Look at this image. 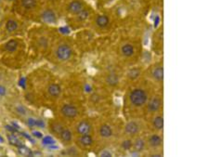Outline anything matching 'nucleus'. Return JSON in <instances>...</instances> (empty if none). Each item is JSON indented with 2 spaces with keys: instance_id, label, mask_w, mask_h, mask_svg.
Listing matches in <instances>:
<instances>
[{
  "instance_id": "nucleus-1",
  "label": "nucleus",
  "mask_w": 209,
  "mask_h": 157,
  "mask_svg": "<svg viewBox=\"0 0 209 157\" xmlns=\"http://www.w3.org/2000/svg\"><path fill=\"white\" fill-rule=\"evenodd\" d=\"M129 99L134 106L140 107L147 102L148 96H147V93L145 92V90H143L141 88H136L131 91V93L129 95Z\"/></svg>"
},
{
  "instance_id": "nucleus-2",
  "label": "nucleus",
  "mask_w": 209,
  "mask_h": 157,
  "mask_svg": "<svg viewBox=\"0 0 209 157\" xmlns=\"http://www.w3.org/2000/svg\"><path fill=\"white\" fill-rule=\"evenodd\" d=\"M73 55V49L67 44H61L57 48L56 56L60 61H68Z\"/></svg>"
},
{
  "instance_id": "nucleus-3",
  "label": "nucleus",
  "mask_w": 209,
  "mask_h": 157,
  "mask_svg": "<svg viewBox=\"0 0 209 157\" xmlns=\"http://www.w3.org/2000/svg\"><path fill=\"white\" fill-rule=\"evenodd\" d=\"M61 112L62 113V115L66 118H75L77 116L78 114V110L75 106L72 105V104H64L61 109Z\"/></svg>"
},
{
  "instance_id": "nucleus-4",
  "label": "nucleus",
  "mask_w": 209,
  "mask_h": 157,
  "mask_svg": "<svg viewBox=\"0 0 209 157\" xmlns=\"http://www.w3.org/2000/svg\"><path fill=\"white\" fill-rule=\"evenodd\" d=\"M41 19L45 23L48 24H52L57 21V16L51 9H46L45 11H43V13L41 14Z\"/></svg>"
},
{
  "instance_id": "nucleus-5",
  "label": "nucleus",
  "mask_w": 209,
  "mask_h": 157,
  "mask_svg": "<svg viewBox=\"0 0 209 157\" xmlns=\"http://www.w3.org/2000/svg\"><path fill=\"white\" fill-rule=\"evenodd\" d=\"M84 9V5L79 0H74L68 5V10L73 14H78Z\"/></svg>"
},
{
  "instance_id": "nucleus-6",
  "label": "nucleus",
  "mask_w": 209,
  "mask_h": 157,
  "mask_svg": "<svg viewBox=\"0 0 209 157\" xmlns=\"http://www.w3.org/2000/svg\"><path fill=\"white\" fill-rule=\"evenodd\" d=\"M76 131L80 135H85V134H89L91 131V126L89 122L87 121H81L77 127H76Z\"/></svg>"
},
{
  "instance_id": "nucleus-7",
  "label": "nucleus",
  "mask_w": 209,
  "mask_h": 157,
  "mask_svg": "<svg viewBox=\"0 0 209 157\" xmlns=\"http://www.w3.org/2000/svg\"><path fill=\"white\" fill-rule=\"evenodd\" d=\"M48 92L49 96L53 98H59L61 94V87L58 84H50L48 87Z\"/></svg>"
},
{
  "instance_id": "nucleus-8",
  "label": "nucleus",
  "mask_w": 209,
  "mask_h": 157,
  "mask_svg": "<svg viewBox=\"0 0 209 157\" xmlns=\"http://www.w3.org/2000/svg\"><path fill=\"white\" fill-rule=\"evenodd\" d=\"M125 131L128 135H135L139 132V125L136 122H128L125 127Z\"/></svg>"
},
{
  "instance_id": "nucleus-9",
  "label": "nucleus",
  "mask_w": 209,
  "mask_h": 157,
  "mask_svg": "<svg viewBox=\"0 0 209 157\" xmlns=\"http://www.w3.org/2000/svg\"><path fill=\"white\" fill-rule=\"evenodd\" d=\"M161 104H162V103H161V99H160L159 98L155 97V98H153V99L149 102L148 109H149L150 112H152V113H155V112H157V111L160 109Z\"/></svg>"
},
{
  "instance_id": "nucleus-10",
  "label": "nucleus",
  "mask_w": 209,
  "mask_h": 157,
  "mask_svg": "<svg viewBox=\"0 0 209 157\" xmlns=\"http://www.w3.org/2000/svg\"><path fill=\"white\" fill-rule=\"evenodd\" d=\"M78 141H79L80 144L84 147H89L93 144V139L89 134L81 135V137L79 138Z\"/></svg>"
},
{
  "instance_id": "nucleus-11",
  "label": "nucleus",
  "mask_w": 209,
  "mask_h": 157,
  "mask_svg": "<svg viewBox=\"0 0 209 157\" xmlns=\"http://www.w3.org/2000/svg\"><path fill=\"white\" fill-rule=\"evenodd\" d=\"M100 134L102 138L108 139L112 135V129L109 125H102L100 128Z\"/></svg>"
},
{
  "instance_id": "nucleus-12",
  "label": "nucleus",
  "mask_w": 209,
  "mask_h": 157,
  "mask_svg": "<svg viewBox=\"0 0 209 157\" xmlns=\"http://www.w3.org/2000/svg\"><path fill=\"white\" fill-rule=\"evenodd\" d=\"M162 142H163L162 138H161L159 135H156V134L152 135V136L150 137V139H149V143H150V145H151L152 147H154V148L159 147V146L162 144Z\"/></svg>"
},
{
  "instance_id": "nucleus-13",
  "label": "nucleus",
  "mask_w": 209,
  "mask_h": 157,
  "mask_svg": "<svg viewBox=\"0 0 209 157\" xmlns=\"http://www.w3.org/2000/svg\"><path fill=\"white\" fill-rule=\"evenodd\" d=\"M109 22H110V20H109L108 16H106V15H99L96 19V23L101 28L106 27L109 24Z\"/></svg>"
},
{
  "instance_id": "nucleus-14",
  "label": "nucleus",
  "mask_w": 209,
  "mask_h": 157,
  "mask_svg": "<svg viewBox=\"0 0 209 157\" xmlns=\"http://www.w3.org/2000/svg\"><path fill=\"white\" fill-rule=\"evenodd\" d=\"M121 51H122V53H123L124 56H125V57H131L134 54V48L130 44H125V45H124L122 47Z\"/></svg>"
},
{
  "instance_id": "nucleus-15",
  "label": "nucleus",
  "mask_w": 209,
  "mask_h": 157,
  "mask_svg": "<svg viewBox=\"0 0 209 157\" xmlns=\"http://www.w3.org/2000/svg\"><path fill=\"white\" fill-rule=\"evenodd\" d=\"M17 48H18V42L13 39L7 41V43L5 45V49L7 52H14L17 50Z\"/></svg>"
},
{
  "instance_id": "nucleus-16",
  "label": "nucleus",
  "mask_w": 209,
  "mask_h": 157,
  "mask_svg": "<svg viewBox=\"0 0 209 157\" xmlns=\"http://www.w3.org/2000/svg\"><path fill=\"white\" fill-rule=\"evenodd\" d=\"M7 140H8V142L13 145V146H16V147H20L22 145V141L15 135V134H10L7 136Z\"/></svg>"
},
{
  "instance_id": "nucleus-17",
  "label": "nucleus",
  "mask_w": 209,
  "mask_h": 157,
  "mask_svg": "<svg viewBox=\"0 0 209 157\" xmlns=\"http://www.w3.org/2000/svg\"><path fill=\"white\" fill-rule=\"evenodd\" d=\"M152 76L157 81H162L164 79V69H163V67L159 66V67L154 68V70L152 71Z\"/></svg>"
},
{
  "instance_id": "nucleus-18",
  "label": "nucleus",
  "mask_w": 209,
  "mask_h": 157,
  "mask_svg": "<svg viewBox=\"0 0 209 157\" xmlns=\"http://www.w3.org/2000/svg\"><path fill=\"white\" fill-rule=\"evenodd\" d=\"M60 136H61V139L64 141V142H70V141H72V140H73V134H72V132L69 130V129H63L62 131H61V133L60 134Z\"/></svg>"
},
{
  "instance_id": "nucleus-19",
  "label": "nucleus",
  "mask_w": 209,
  "mask_h": 157,
  "mask_svg": "<svg viewBox=\"0 0 209 157\" xmlns=\"http://www.w3.org/2000/svg\"><path fill=\"white\" fill-rule=\"evenodd\" d=\"M6 29L8 33H13L18 29V22L14 20H8L6 23Z\"/></svg>"
},
{
  "instance_id": "nucleus-20",
  "label": "nucleus",
  "mask_w": 209,
  "mask_h": 157,
  "mask_svg": "<svg viewBox=\"0 0 209 157\" xmlns=\"http://www.w3.org/2000/svg\"><path fill=\"white\" fill-rule=\"evenodd\" d=\"M152 125H153L154 128L157 129V130L163 129V127H164V118L162 116H156L153 119Z\"/></svg>"
},
{
  "instance_id": "nucleus-21",
  "label": "nucleus",
  "mask_w": 209,
  "mask_h": 157,
  "mask_svg": "<svg viewBox=\"0 0 209 157\" xmlns=\"http://www.w3.org/2000/svg\"><path fill=\"white\" fill-rule=\"evenodd\" d=\"M106 82L108 85H111V86H114L118 84L119 82V78H118V76L115 75V74H110L107 78H106Z\"/></svg>"
},
{
  "instance_id": "nucleus-22",
  "label": "nucleus",
  "mask_w": 209,
  "mask_h": 157,
  "mask_svg": "<svg viewBox=\"0 0 209 157\" xmlns=\"http://www.w3.org/2000/svg\"><path fill=\"white\" fill-rule=\"evenodd\" d=\"M18 152L22 156H33V155H34L33 152L29 148H27L26 146H23V145L18 147Z\"/></svg>"
},
{
  "instance_id": "nucleus-23",
  "label": "nucleus",
  "mask_w": 209,
  "mask_h": 157,
  "mask_svg": "<svg viewBox=\"0 0 209 157\" xmlns=\"http://www.w3.org/2000/svg\"><path fill=\"white\" fill-rule=\"evenodd\" d=\"M134 150L136 152H141L144 150V147H145V142L142 139H138L136 140L135 143H134Z\"/></svg>"
},
{
  "instance_id": "nucleus-24",
  "label": "nucleus",
  "mask_w": 209,
  "mask_h": 157,
  "mask_svg": "<svg viewBox=\"0 0 209 157\" xmlns=\"http://www.w3.org/2000/svg\"><path fill=\"white\" fill-rule=\"evenodd\" d=\"M21 5L26 9H31L36 6V0H21Z\"/></svg>"
},
{
  "instance_id": "nucleus-25",
  "label": "nucleus",
  "mask_w": 209,
  "mask_h": 157,
  "mask_svg": "<svg viewBox=\"0 0 209 157\" xmlns=\"http://www.w3.org/2000/svg\"><path fill=\"white\" fill-rule=\"evenodd\" d=\"M139 75H140V70L138 69V68H133V69H131L128 72V75L127 76H128L129 78L134 80V79L138 78L139 76Z\"/></svg>"
},
{
  "instance_id": "nucleus-26",
  "label": "nucleus",
  "mask_w": 209,
  "mask_h": 157,
  "mask_svg": "<svg viewBox=\"0 0 209 157\" xmlns=\"http://www.w3.org/2000/svg\"><path fill=\"white\" fill-rule=\"evenodd\" d=\"M63 129H64L63 127H62L61 124H59V123H55V124H53L52 127H51V130H52V132L55 133V134H57V135H60Z\"/></svg>"
},
{
  "instance_id": "nucleus-27",
  "label": "nucleus",
  "mask_w": 209,
  "mask_h": 157,
  "mask_svg": "<svg viewBox=\"0 0 209 157\" xmlns=\"http://www.w3.org/2000/svg\"><path fill=\"white\" fill-rule=\"evenodd\" d=\"M89 10H87L85 8L80 13L77 14V17H78L79 21H85L89 18Z\"/></svg>"
},
{
  "instance_id": "nucleus-28",
  "label": "nucleus",
  "mask_w": 209,
  "mask_h": 157,
  "mask_svg": "<svg viewBox=\"0 0 209 157\" xmlns=\"http://www.w3.org/2000/svg\"><path fill=\"white\" fill-rule=\"evenodd\" d=\"M42 143L46 146H49V145H52V144H55V141L54 139L51 137V136H46L44 139H43V141Z\"/></svg>"
},
{
  "instance_id": "nucleus-29",
  "label": "nucleus",
  "mask_w": 209,
  "mask_h": 157,
  "mask_svg": "<svg viewBox=\"0 0 209 157\" xmlns=\"http://www.w3.org/2000/svg\"><path fill=\"white\" fill-rule=\"evenodd\" d=\"M132 146H133V143H132V141L130 140H125V141H124L122 142V148L124 150H126L127 151V150L131 149Z\"/></svg>"
},
{
  "instance_id": "nucleus-30",
  "label": "nucleus",
  "mask_w": 209,
  "mask_h": 157,
  "mask_svg": "<svg viewBox=\"0 0 209 157\" xmlns=\"http://www.w3.org/2000/svg\"><path fill=\"white\" fill-rule=\"evenodd\" d=\"M16 111H17V113H20V115H25L26 114V109L23 107V106H21V105H20V106H17L16 107Z\"/></svg>"
},
{
  "instance_id": "nucleus-31",
  "label": "nucleus",
  "mask_w": 209,
  "mask_h": 157,
  "mask_svg": "<svg viewBox=\"0 0 209 157\" xmlns=\"http://www.w3.org/2000/svg\"><path fill=\"white\" fill-rule=\"evenodd\" d=\"M35 124H36V119L33 118V117H30L27 119V125L30 127H35Z\"/></svg>"
},
{
  "instance_id": "nucleus-32",
  "label": "nucleus",
  "mask_w": 209,
  "mask_h": 157,
  "mask_svg": "<svg viewBox=\"0 0 209 157\" xmlns=\"http://www.w3.org/2000/svg\"><path fill=\"white\" fill-rule=\"evenodd\" d=\"M7 94V87L3 85H0V97H4Z\"/></svg>"
},
{
  "instance_id": "nucleus-33",
  "label": "nucleus",
  "mask_w": 209,
  "mask_h": 157,
  "mask_svg": "<svg viewBox=\"0 0 209 157\" xmlns=\"http://www.w3.org/2000/svg\"><path fill=\"white\" fill-rule=\"evenodd\" d=\"M6 128H7V130L10 131V132H12V133H15V132L18 131V129H17L16 127H14L12 125H7V126H6Z\"/></svg>"
},
{
  "instance_id": "nucleus-34",
  "label": "nucleus",
  "mask_w": 209,
  "mask_h": 157,
  "mask_svg": "<svg viewBox=\"0 0 209 157\" xmlns=\"http://www.w3.org/2000/svg\"><path fill=\"white\" fill-rule=\"evenodd\" d=\"M101 156L102 157H111L112 156V155L109 152V151H103V152H102L101 153Z\"/></svg>"
},
{
  "instance_id": "nucleus-35",
  "label": "nucleus",
  "mask_w": 209,
  "mask_h": 157,
  "mask_svg": "<svg viewBox=\"0 0 209 157\" xmlns=\"http://www.w3.org/2000/svg\"><path fill=\"white\" fill-rule=\"evenodd\" d=\"M35 127H45V123H44L42 120H36Z\"/></svg>"
},
{
  "instance_id": "nucleus-36",
  "label": "nucleus",
  "mask_w": 209,
  "mask_h": 157,
  "mask_svg": "<svg viewBox=\"0 0 209 157\" xmlns=\"http://www.w3.org/2000/svg\"><path fill=\"white\" fill-rule=\"evenodd\" d=\"M33 136H34L35 138H38V139H40V138L43 137L42 133L39 132V131H34V132H33Z\"/></svg>"
},
{
  "instance_id": "nucleus-37",
  "label": "nucleus",
  "mask_w": 209,
  "mask_h": 157,
  "mask_svg": "<svg viewBox=\"0 0 209 157\" xmlns=\"http://www.w3.org/2000/svg\"><path fill=\"white\" fill-rule=\"evenodd\" d=\"M20 86L25 87V78L20 79Z\"/></svg>"
},
{
  "instance_id": "nucleus-38",
  "label": "nucleus",
  "mask_w": 209,
  "mask_h": 157,
  "mask_svg": "<svg viewBox=\"0 0 209 157\" xmlns=\"http://www.w3.org/2000/svg\"><path fill=\"white\" fill-rule=\"evenodd\" d=\"M86 88H87V91H88V92H89V91H91V86L87 85V86H86Z\"/></svg>"
},
{
  "instance_id": "nucleus-39",
  "label": "nucleus",
  "mask_w": 209,
  "mask_h": 157,
  "mask_svg": "<svg viewBox=\"0 0 209 157\" xmlns=\"http://www.w3.org/2000/svg\"><path fill=\"white\" fill-rule=\"evenodd\" d=\"M0 142H1V143H3V142H4V140H3V138H2L1 136H0Z\"/></svg>"
},
{
  "instance_id": "nucleus-40",
  "label": "nucleus",
  "mask_w": 209,
  "mask_h": 157,
  "mask_svg": "<svg viewBox=\"0 0 209 157\" xmlns=\"http://www.w3.org/2000/svg\"><path fill=\"white\" fill-rule=\"evenodd\" d=\"M1 78H2V76H1V74H0V81H1Z\"/></svg>"
}]
</instances>
